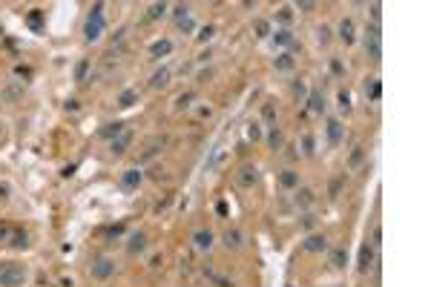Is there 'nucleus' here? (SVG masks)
Masks as SVG:
<instances>
[{
	"label": "nucleus",
	"instance_id": "14",
	"mask_svg": "<svg viewBox=\"0 0 431 287\" xmlns=\"http://www.w3.org/2000/svg\"><path fill=\"white\" fill-rule=\"evenodd\" d=\"M337 34H339V40H342L345 46H351L354 40H357V29H354V20H351V17H345V20L339 23Z\"/></svg>",
	"mask_w": 431,
	"mask_h": 287
},
{
	"label": "nucleus",
	"instance_id": "36",
	"mask_svg": "<svg viewBox=\"0 0 431 287\" xmlns=\"http://www.w3.org/2000/svg\"><path fill=\"white\" fill-rule=\"evenodd\" d=\"M337 101H339V109H342V112H351V95L345 89L337 92Z\"/></svg>",
	"mask_w": 431,
	"mask_h": 287
},
{
	"label": "nucleus",
	"instance_id": "50",
	"mask_svg": "<svg viewBox=\"0 0 431 287\" xmlns=\"http://www.w3.org/2000/svg\"><path fill=\"white\" fill-rule=\"evenodd\" d=\"M302 92H305V83H302V80H296V83H293V95H302Z\"/></svg>",
	"mask_w": 431,
	"mask_h": 287
},
{
	"label": "nucleus",
	"instance_id": "27",
	"mask_svg": "<svg viewBox=\"0 0 431 287\" xmlns=\"http://www.w3.org/2000/svg\"><path fill=\"white\" fill-rule=\"evenodd\" d=\"M270 34H273V40H276L279 46H291L293 40H296L291 29H276V32H270Z\"/></svg>",
	"mask_w": 431,
	"mask_h": 287
},
{
	"label": "nucleus",
	"instance_id": "20",
	"mask_svg": "<svg viewBox=\"0 0 431 287\" xmlns=\"http://www.w3.org/2000/svg\"><path fill=\"white\" fill-rule=\"evenodd\" d=\"M293 201H296V207H311L314 204V190H308V187H296V195H293Z\"/></svg>",
	"mask_w": 431,
	"mask_h": 287
},
{
	"label": "nucleus",
	"instance_id": "53",
	"mask_svg": "<svg viewBox=\"0 0 431 287\" xmlns=\"http://www.w3.org/2000/svg\"><path fill=\"white\" fill-rule=\"evenodd\" d=\"M288 287H293V285H288Z\"/></svg>",
	"mask_w": 431,
	"mask_h": 287
},
{
	"label": "nucleus",
	"instance_id": "52",
	"mask_svg": "<svg viewBox=\"0 0 431 287\" xmlns=\"http://www.w3.org/2000/svg\"><path fill=\"white\" fill-rule=\"evenodd\" d=\"M0 239H6V227L3 224H0Z\"/></svg>",
	"mask_w": 431,
	"mask_h": 287
},
{
	"label": "nucleus",
	"instance_id": "39",
	"mask_svg": "<svg viewBox=\"0 0 431 287\" xmlns=\"http://www.w3.org/2000/svg\"><path fill=\"white\" fill-rule=\"evenodd\" d=\"M253 32H256V37H268V34H270V23L268 20H256V23H253Z\"/></svg>",
	"mask_w": 431,
	"mask_h": 287
},
{
	"label": "nucleus",
	"instance_id": "9",
	"mask_svg": "<svg viewBox=\"0 0 431 287\" xmlns=\"http://www.w3.org/2000/svg\"><path fill=\"white\" fill-rule=\"evenodd\" d=\"M362 89H365V98L371 103L383 101V80L380 78H365V86H362Z\"/></svg>",
	"mask_w": 431,
	"mask_h": 287
},
{
	"label": "nucleus",
	"instance_id": "51",
	"mask_svg": "<svg viewBox=\"0 0 431 287\" xmlns=\"http://www.w3.org/2000/svg\"><path fill=\"white\" fill-rule=\"evenodd\" d=\"M66 109H69V112H78V101H66Z\"/></svg>",
	"mask_w": 431,
	"mask_h": 287
},
{
	"label": "nucleus",
	"instance_id": "34",
	"mask_svg": "<svg viewBox=\"0 0 431 287\" xmlns=\"http://www.w3.org/2000/svg\"><path fill=\"white\" fill-rule=\"evenodd\" d=\"M12 247H14V250L29 247V236H26V233H12Z\"/></svg>",
	"mask_w": 431,
	"mask_h": 287
},
{
	"label": "nucleus",
	"instance_id": "4",
	"mask_svg": "<svg viewBox=\"0 0 431 287\" xmlns=\"http://www.w3.org/2000/svg\"><path fill=\"white\" fill-rule=\"evenodd\" d=\"M112 273H115V262H112L109 256H95L92 264H89V276H92L95 282H106Z\"/></svg>",
	"mask_w": 431,
	"mask_h": 287
},
{
	"label": "nucleus",
	"instance_id": "21",
	"mask_svg": "<svg viewBox=\"0 0 431 287\" xmlns=\"http://www.w3.org/2000/svg\"><path fill=\"white\" fill-rule=\"evenodd\" d=\"M279 184L285 187V190H296V187H299V172L282 170V172H279Z\"/></svg>",
	"mask_w": 431,
	"mask_h": 287
},
{
	"label": "nucleus",
	"instance_id": "22",
	"mask_svg": "<svg viewBox=\"0 0 431 287\" xmlns=\"http://www.w3.org/2000/svg\"><path fill=\"white\" fill-rule=\"evenodd\" d=\"M164 147V138H152V141H150V144H147V149H144V152H141V164H144V161H150V158H155V155H158V149H161Z\"/></svg>",
	"mask_w": 431,
	"mask_h": 287
},
{
	"label": "nucleus",
	"instance_id": "6",
	"mask_svg": "<svg viewBox=\"0 0 431 287\" xmlns=\"http://www.w3.org/2000/svg\"><path fill=\"white\" fill-rule=\"evenodd\" d=\"M259 178H262V175H259V167H256V164H245L242 170L236 172V181H239V187H245V190L256 187Z\"/></svg>",
	"mask_w": 431,
	"mask_h": 287
},
{
	"label": "nucleus",
	"instance_id": "54",
	"mask_svg": "<svg viewBox=\"0 0 431 287\" xmlns=\"http://www.w3.org/2000/svg\"><path fill=\"white\" fill-rule=\"evenodd\" d=\"M334 287H339V285H334Z\"/></svg>",
	"mask_w": 431,
	"mask_h": 287
},
{
	"label": "nucleus",
	"instance_id": "12",
	"mask_svg": "<svg viewBox=\"0 0 431 287\" xmlns=\"http://www.w3.org/2000/svg\"><path fill=\"white\" fill-rule=\"evenodd\" d=\"M147 250V233H132L127 239V253L129 256H141Z\"/></svg>",
	"mask_w": 431,
	"mask_h": 287
},
{
	"label": "nucleus",
	"instance_id": "29",
	"mask_svg": "<svg viewBox=\"0 0 431 287\" xmlns=\"http://www.w3.org/2000/svg\"><path fill=\"white\" fill-rule=\"evenodd\" d=\"M362 161H365V147H354V152H351V158H348V170H357Z\"/></svg>",
	"mask_w": 431,
	"mask_h": 287
},
{
	"label": "nucleus",
	"instance_id": "49",
	"mask_svg": "<svg viewBox=\"0 0 431 287\" xmlns=\"http://www.w3.org/2000/svg\"><path fill=\"white\" fill-rule=\"evenodd\" d=\"M302 227H305V230L314 227V216H302Z\"/></svg>",
	"mask_w": 431,
	"mask_h": 287
},
{
	"label": "nucleus",
	"instance_id": "19",
	"mask_svg": "<svg viewBox=\"0 0 431 287\" xmlns=\"http://www.w3.org/2000/svg\"><path fill=\"white\" fill-rule=\"evenodd\" d=\"M23 98V86L20 83H12V86H6V89L0 92V101L3 103H14V101H20Z\"/></svg>",
	"mask_w": 431,
	"mask_h": 287
},
{
	"label": "nucleus",
	"instance_id": "37",
	"mask_svg": "<svg viewBox=\"0 0 431 287\" xmlns=\"http://www.w3.org/2000/svg\"><path fill=\"white\" fill-rule=\"evenodd\" d=\"M247 138H250V141H259V138H262V124H259V121H250V124H247Z\"/></svg>",
	"mask_w": 431,
	"mask_h": 287
},
{
	"label": "nucleus",
	"instance_id": "25",
	"mask_svg": "<svg viewBox=\"0 0 431 287\" xmlns=\"http://www.w3.org/2000/svg\"><path fill=\"white\" fill-rule=\"evenodd\" d=\"M262 121L270 126H276V121H279V112H276V103H265L262 106Z\"/></svg>",
	"mask_w": 431,
	"mask_h": 287
},
{
	"label": "nucleus",
	"instance_id": "1",
	"mask_svg": "<svg viewBox=\"0 0 431 287\" xmlns=\"http://www.w3.org/2000/svg\"><path fill=\"white\" fill-rule=\"evenodd\" d=\"M83 37H86L89 43H95V40L104 37V6H101V3L89 11V17H86V23H83Z\"/></svg>",
	"mask_w": 431,
	"mask_h": 287
},
{
	"label": "nucleus",
	"instance_id": "41",
	"mask_svg": "<svg viewBox=\"0 0 431 287\" xmlns=\"http://www.w3.org/2000/svg\"><path fill=\"white\" fill-rule=\"evenodd\" d=\"M276 17H279L282 23H291L293 20V6H282V9L276 11Z\"/></svg>",
	"mask_w": 431,
	"mask_h": 287
},
{
	"label": "nucleus",
	"instance_id": "42",
	"mask_svg": "<svg viewBox=\"0 0 431 287\" xmlns=\"http://www.w3.org/2000/svg\"><path fill=\"white\" fill-rule=\"evenodd\" d=\"M342 184H345V175H339V178H334V181H331V190H328V193H331V198H337V195H339Z\"/></svg>",
	"mask_w": 431,
	"mask_h": 287
},
{
	"label": "nucleus",
	"instance_id": "38",
	"mask_svg": "<svg viewBox=\"0 0 431 287\" xmlns=\"http://www.w3.org/2000/svg\"><path fill=\"white\" fill-rule=\"evenodd\" d=\"M193 98H196L193 92H184V95H178V98H175V109H187V106L193 103Z\"/></svg>",
	"mask_w": 431,
	"mask_h": 287
},
{
	"label": "nucleus",
	"instance_id": "17",
	"mask_svg": "<svg viewBox=\"0 0 431 287\" xmlns=\"http://www.w3.org/2000/svg\"><path fill=\"white\" fill-rule=\"evenodd\" d=\"M150 86L152 89H164V86H170V69L161 66V69H155L150 75Z\"/></svg>",
	"mask_w": 431,
	"mask_h": 287
},
{
	"label": "nucleus",
	"instance_id": "15",
	"mask_svg": "<svg viewBox=\"0 0 431 287\" xmlns=\"http://www.w3.org/2000/svg\"><path fill=\"white\" fill-rule=\"evenodd\" d=\"M222 244L227 247V250H242V244H245V236H242L239 230H224Z\"/></svg>",
	"mask_w": 431,
	"mask_h": 287
},
{
	"label": "nucleus",
	"instance_id": "47",
	"mask_svg": "<svg viewBox=\"0 0 431 287\" xmlns=\"http://www.w3.org/2000/svg\"><path fill=\"white\" fill-rule=\"evenodd\" d=\"M213 282H216V287H233V282H230V279H222V276H216Z\"/></svg>",
	"mask_w": 431,
	"mask_h": 287
},
{
	"label": "nucleus",
	"instance_id": "48",
	"mask_svg": "<svg viewBox=\"0 0 431 287\" xmlns=\"http://www.w3.org/2000/svg\"><path fill=\"white\" fill-rule=\"evenodd\" d=\"M178 26H181L184 32H193V29H196V26H193V20H190V17H184V20H178Z\"/></svg>",
	"mask_w": 431,
	"mask_h": 287
},
{
	"label": "nucleus",
	"instance_id": "40",
	"mask_svg": "<svg viewBox=\"0 0 431 287\" xmlns=\"http://www.w3.org/2000/svg\"><path fill=\"white\" fill-rule=\"evenodd\" d=\"M368 11H371L374 26H380V20H383V6H380V3H371V6H368Z\"/></svg>",
	"mask_w": 431,
	"mask_h": 287
},
{
	"label": "nucleus",
	"instance_id": "32",
	"mask_svg": "<svg viewBox=\"0 0 431 287\" xmlns=\"http://www.w3.org/2000/svg\"><path fill=\"white\" fill-rule=\"evenodd\" d=\"M331 37H334V32H331V26H325V23H322V26L316 29V40H319L322 46H328V43H331Z\"/></svg>",
	"mask_w": 431,
	"mask_h": 287
},
{
	"label": "nucleus",
	"instance_id": "18",
	"mask_svg": "<svg viewBox=\"0 0 431 287\" xmlns=\"http://www.w3.org/2000/svg\"><path fill=\"white\" fill-rule=\"evenodd\" d=\"M345 262H348V253H345V247H334V250L328 253V264H331L334 270H342V267H345Z\"/></svg>",
	"mask_w": 431,
	"mask_h": 287
},
{
	"label": "nucleus",
	"instance_id": "13",
	"mask_svg": "<svg viewBox=\"0 0 431 287\" xmlns=\"http://www.w3.org/2000/svg\"><path fill=\"white\" fill-rule=\"evenodd\" d=\"M213 239H216V236H213L210 230H196V233H193V247L201 253H207L210 247H213Z\"/></svg>",
	"mask_w": 431,
	"mask_h": 287
},
{
	"label": "nucleus",
	"instance_id": "26",
	"mask_svg": "<svg viewBox=\"0 0 431 287\" xmlns=\"http://www.w3.org/2000/svg\"><path fill=\"white\" fill-rule=\"evenodd\" d=\"M293 66H296V60H293L291 52H282V55L276 57V72H291Z\"/></svg>",
	"mask_w": 431,
	"mask_h": 287
},
{
	"label": "nucleus",
	"instance_id": "16",
	"mask_svg": "<svg viewBox=\"0 0 431 287\" xmlns=\"http://www.w3.org/2000/svg\"><path fill=\"white\" fill-rule=\"evenodd\" d=\"M325 106H328V103H325V95H322V89H314L311 95H308V109H311V112L322 115V112H325Z\"/></svg>",
	"mask_w": 431,
	"mask_h": 287
},
{
	"label": "nucleus",
	"instance_id": "33",
	"mask_svg": "<svg viewBox=\"0 0 431 287\" xmlns=\"http://www.w3.org/2000/svg\"><path fill=\"white\" fill-rule=\"evenodd\" d=\"M314 152H316V138L314 135H305L302 138V155H308V158H311Z\"/></svg>",
	"mask_w": 431,
	"mask_h": 287
},
{
	"label": "nucleus",
	"instance_id": "10",
	"mask_svg": "<svg viewBox=\"0 0 431 287\" xmlns=\"http://www.w3.org/2000/svg\"><path fill=\"white\" fill-rule=\"evenodd\" d=\"M129 144H132V132L124 129L121 135H115L112 141H109V149H112V155H124V152L129 149Z\"/></svg>",
	"mask_w": 431,
	"mask_h": 287
},
{
	"label": "nucleus",
	"instance_id": "11",
	"mask_svg": "<svg viewBox=\"0 0 431 287\" xmlns=\"http://www.w3.org/2000/svg\"><path fill=\"white\" fill-rule=\"evenodd\" d=\"M325 132H328V144H331V147H339V141H342V121H339V118H328Z\"/></svg>",
	"mask_w": 431,
	"mask_h": 287
},
{
	"label": "nucleus",
	"instance_id": "28",
	"mask_svg": "<svg viewBox=\"0 0 431 287\" xmlns=\"http://www.w3.org/2000/svg\"><path fill=\"white\" fill-rule=\"evenodd\" d=\"M167 9H170L167 3H152L150 9H147V20H161L164 14H167Z\"/></svg>",
	"mask_w": 431,
	"mask_h": 287
},
{
	"label": "nucleus",
	"instance_id": "43",
	"mask_svg": "<svg viewBox=\"0 0 431 287\" xmlns=\"http://www.w3.org/2000/svg\"><path fill=\"white\" fill-rule=\"evenodd\" d=\"M331 72H334L337 78H342V75H345V66H342V60H339V57H331Z\"/></svg>",
	"mask_w": 431,
	"mask_h": 287
},
{
	"label": "nucleus",
	"instance_id": "3",
	"mask_svg": "<svg viewBox=\"0 0 431 287\" xmlns=\"http://www.w3.org/2000/svg\"><path fill=\"white\" fill-rule=\"evenodd\" d=\"M362 43H365V52H368L371 60H383V32H380V26H374V23L365 26Z\"/></svg>",
	"mask_w": 431,
	"mask_h": 287
},
{
	"label": "nucleus",
	"instance_id": "2",
	"mask_svg": "<svg viewBox=\"0 0 431 287\" xmlns=\"http://www.w3.org/2000/svg\"><path fill=\"white\" fill-rule=\"evenodd\" d=\"M26 282V267L14 262L0 264V287H20Z\"/></svg>",
	"mask_w": 431,
	"mask_h": 287
},
{
	"label": "nucleus",
	"instance_id": "8",
	"mask_svg": "<svg viewBox=\"0 0 431 287\" xmlns=\"http://www.w3.org/2000/svg\"><path fill=\"white\" fill-rule=\"evenodd\" d=\"M141 181H144V172H141L138 167H132V170H124V172H121V187H124V190H138Z\"/></svg>",
	"mask_w": 431,
	"mask_h": 287
},
{
	"label": "nucleus",
	"instance_id": "5",
	"mask_svg": "<svg viewBox=\"0 0 431 287\" xmlns=\"http://www.w3.org/2000/svg\"><path fill=\"white\" fill-rule=\"evenodd\" d=\"M377 264H380V259H377V250H374L371 244L365 241L360 247V259H357V270L360 273H371V270H377Z\"/></svg>",
	"mask_w": 431,
	"mask_h": 287
},
{
	"label": "nucleus",
	"instance_id": "35",
	"mask_svg": "<svg viewBox=\"0 0 431 287\" xmlns=\"http://www.w3.org/2000/svg\"><path fill=\"white\" fill-rule=\"evenodd\" d=\"M138 101V95L132 89H127V92H121V98H118V106H132V103Z\"/></svg>",
	"mask_w": 431,
	"mask_h": 287
},
{
	"label": "nucleus",
	"instance_id": "45",
	"mask_svg": "<svg viewBox=\"0 0 431 287\" xmlns=\"http://www.w3.org/2000/svg\"><path fill=\"white\" fill-rule=\"evenodd\" d=\"M296 9H299V11H314L316 3H314V0H302V3H296Z\"/></svg>",
	"mask_w": 431,
	"mask_h": 287
},
{
	"label": "nucleus",
	"instance_id": "7",
	"mask_svg": "<svg viewBox=\"0 0 431 287\" xmlns=\"http://www.w3.org/2000/svg\"><path fill=\"white\" fill-rule=\"evenodd\" d=\"M302 247L308 253H325L328 250V236L325 233H311V236L302 241Z\"/></svg>",
	"mask_w": 431,
	"mask_h": 287
},
{
	"label": "nucleus",
	"instance_id": "44",
	"mask_svg": "<svg viewBox=\"0 0 431 287\" xmlns=\"http://www.w3.org/2000/svg\"><path fill=\"white\" fill-rule=\"evenodd\" d=\"M173 17H175V20H184V17H190V6H173Z\"/></svg>",
	"mask_w": 431,
	"mask_h": 287
},
{
	"label": "nucleus",
	"instance_id": "23",
	"mask_svg": "<svg viewBox=\"0 0 431 287\" xmlns=\"http://www.w3.org/2000/svg\"><path fill=\"white\" fill-rule=\"evenodd\" d=\"M170 52H173V40H167V37H164V40H155V43L150 46L152 57H164V55H170Z\"/></svg>",
	"mask_w": 431,
	"mask_h": 287
},
{
	"label": "nucleus",
	"instance_id": "30",
	"mask_svg": "<svg viewBox=\"0 0 431 287\" xmlns=\"http://www.w3.org/2000/svg\"><path fill=\"white\" fill-rule=\"evenodd\" d=\"M121 132H124V124H118V121H115V124H106L104 129H101V138H109V141H112V138L121 135Z\"/></svg>",
	"mask_w": 431,
	"mask_h": 287
},
{
	"label": "nucleus",
	"instance_id": "24",
	"mask_svg": "<svg viewBox=\"0 0 431 287\" xmlns=\"http://www.w3.org/2000/svg\"><path fill=\"white\" fill-rule=\"evenodd\" d=\"M268 147H270V149H276V152L285 147V135H282L279 126H270V132H268Z\"/></svg>",
	"mask_w": 431,
	"mask_h": 287
},
{
	"label": "nucleus",
	"instance_id": "46",
	"mask_svg": "<svg viewBox=\"0 0 431 287\" xmlns=\"http://www.w3.org/2000/svg\"><path fill=\"white\" fill-rule=\"evenodd\" d=\"M196 37L201 40V43H204V40H210V37H213V26H204V29H201V32H198Z\"/></svg>",
	"mask_w": 431,
	"mask_h": 287
},
{
	"label": "nucleus",
	"instance_id": "31",
	"mask_svg": "<svg viewBox=\"0 0 431 287\" xmlns=\"http://www.w3.org/2000/svg\"><path fill=\"white\" fill-rule=\"evenodd\" d=\"M86 72H89V57L78 60V66H75V80H78V83H83V80H86Z\"/></svg>",
	"mask_w": 431,
	"mask_h": 287
}]
</instances>
